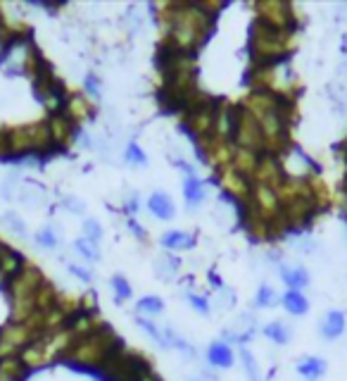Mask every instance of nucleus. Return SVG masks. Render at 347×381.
I'll return each instance as SVG.
<instances>
[{
    "label": "nucleus",
    "mask_w": 347,
    "mask_h": 381,
    "mask_svg": "<svg viewBox=\"0 0 347 381\" xmlns=\"http://www.w3.org/2000/svg\"><path fill=\"white\" fill-rule=\"evenodd\" d=\"M240 360H243V367H245L247 379H250V381H261V372H259L257 360H254V355L245 348V345H243V350H240Z\"/></svg>",
    "instance_id": "nucleus-30"
},
{
    "label": "nucleus",
    "mask_w": 347,
    "mask_h": 381,
    "mask_svg": "<svg viewBox=\"0 0 347 381\" xmlns=\"http://www.w3.org/2000/svg\"><path fill=\"white\" fill-rule=\"evenodd\" d=\"M119 345H122V341H119L115 331L105 324V327L93 331V334L76 338L74 345L67 350V355L62 360L72 367H79V370L98 372L105 362H108V357L119 348Z\"/></svg>",
    "instance_id": "nucleus-3"
},
{
    "label": "nucleus",
    "mask_w": 347,
    "mask_h": 381,
    "mask_svg": "<svg viewBox=\"0 0 347 381\" xmlns=\"http://www.w3.org/2000/svg\"><path fill=\"white\" fill-rule=\"evenodd\" d=\"M46 122H48V129H51L55 151H60V153L69 151V146H72L76 138V129H79V126H76L62 110L51 112V115L46 117Z\"/></svg>",
    "instance_id": "nucleus-13"
},
{
    "label": "nucleus",
    "mask_w": 347,
    "mask_h": 381,
    "mask_svg": "<svg viewBox=\"0 0 347 381\" xmlns=\"http://www.w3.org/2000/svg\"><path fill=\"white\" fill-rule=\"evenodd\" d=\"M138 313L143 315H160L162 310H165V303H162V298H157V295H145V298L138 300Z\"/></svg>",
    "instance_id": "nucleus-31"
},
{
    "label": "nucleus",
    "mask_w": 347,
    "mask_h": 381,
    "mask_svg": "<svg viewBox=\"0 0 347 381\" xmlns=\"http://www.w3.org/2000/svg\"><path fill=\"white\" fill-rule=\"evenodd\" d=\"M247 205H250L254 213H257L261 220H266V222H274V220H279V217H281V198H279V190H276V188L254 183L252 195H250V200H247Z\"/></svg>",
    "instance_id": "nucleus-12"
},
{
    "label": "nucleus",
    "mask_w": 347,
    "mask_h": 381,
    "mask_svg": "<svg viewBox=\"0 0 347 381\" xmlns=\"http://www.w3.org/2000/svg\"><path fill=\"white\" fill-rule=\"evenodd\" d=\"M345 51H347V36H345Z\"/></svg>",
    "instance_id": "nucleus-47"
},
{
    "label": "nucleus",
    "mask_w": 347,
    "mask_h": 381,
    "mask_svg": "<svg viewBox=\"0 0 347 381\" xmlns=\"http://www.w3.org/2000/svg\"><path fill=\"white\" fill-rule=\"evenodd\" d=\"M233 143L236 148H247L259 155H264V133L252 112H247L243 105H236V117H233Z\"/></svg>",
    "instance_id": "nucleus-8"
},
{
    "label": "nucleus",
    "mask_w": 347,
    "mask_h": 381,
    "mask_svg": "<svg viewBox=\"0 0 347 381\" xmlns=\"http://www.w3.org/2000/svg\"><path fill=\"white\" fill-rule=\"evenodd\" d=\"M276 303H279V295H276V291L271 286H259L257 295H254V305L257 308H274Z\"/></svg>",
    "instance_id": "nucleus-32"
},
{
    "label": "nucleus",
    "mask_w": 347,
    "mask_h": 381,
    "mask_svg": "<svg viewBox=\"0 0 347 381\" xmlns=\"http://www.w3.org/2000/svg\"><path fill=\"white\" fill-rule=\"evenodd\" d=\"M129 227H131V231L133 234H136L140 241H145V231H143V227H140V224L136 222V220H129Z\"/></svg>",
    "instance_id": "nucleus-44"
},
{
    "label": "nucleus",
    "mask_w": 347,
    "mask_h": 381,
    "mask_svg": "<svg viewBox=\"0 0 347 381\" xmlns=\"http://www.w3.org/2000/svg\"><path fill=\"white\" fill-rule=\"evenodd\" d=\"M345 329H347V317L343 310H328L323 315L321 324H318V334H321L323 341H338L345 334Z\"/></svg>",
    "instance_id": "nucleus-16"
},
{
    "label": "nucleus",
    "mask_w": 347,
    "mask_h": 381,
    "mask_svg": "<svg viewBox=\"0 0 347 381\" xmlns=\"http://www.w3.org/2000/svg\"><path fill=\"white\" fill-rule=\"evenodd\" d=\"M281 303H283V308H286V313H290L293 317H302L309 313V300L304 298L302 291H286Z\"/></svg>",
    "instance_id": "nucleus-24"
},
{
    "label": "nucleus",
    "mask_w": 347,
    "mask_h": 381,
    "mask_svg": "<svg viewBox=\"0 0 347 381\" xmlns=\"http://www.w3.org/2000/svg\"><path fill=\"white\" fill-rule=\"evenodd\" d=\"M200 5H202L204 12H209L212 17H217L219 12L224 10V3H222V0H200Z\"/></svg>",
    "instance_id": "nucleus-41"
},
{
    "label": "nucleus",
    "mask_w": 347,
    "mask_h": 381,
    "mask_svg": "<svg viewBox=\"0 0 347 381\" xmlns=\"http://www.w3.org/2000/svg\"><path fill=\"white\" fill-rule=\"evenodd\" d=\"M281 279L283 284L288 286V291H300V288H307L309 286V272L304 270V267H290V265H283L281 267Z\"/></svg>",
    "instance_id": "nucleus-20"
},
{
    "label": "nucleus",
    "mask_w": 347,
    "mask_h": 381,
    "mask_svg": "<svg viewBox=\"0 0 347 381\" xmlns=\"http://www.w3.org/2000/svg\"><path fill=\"white\" fill-rule=\"evenodd\" d=\"M147 210H150L157 220H172L174 217V203L169 200V195L160 193V190L147 198Z\"/></svg>",
    "instance_id": "nucleus-23"
},
{
    "label": "nucleus",
    "mask_w": 347,
    "mask_h": 381,
    "mask_svg": "<svg viewBox=\"0 0 347 381\" xmlns=\"http://www.w3.org/2000/svg\"><path fill=\"white\" fill-rule=\"evenodd\" d=\"M65 205H67V208H72V210H74V208H76V210H83L81 203H79V200H72V198H69V200L65 203Z\"/></svg>",
    "instance_id": "nucleus-46"
},
{
    "label": "nucleus",
    "mask_w": 347,
    "mask_h": 381,
    "mask_svg": "<svg viewBox=\"0 0 347 381\" xmlns=\"http://www.w3.org/2000/svg\"><path fill=\"white\" fill-rule=\"evenodd\" d=\"M279 160L283 165V172H286V179H311L314 174H318L314 160L307 153H302L295 143L286 148L279 155Z\"/></svg>",
    "instance_id": "nucleus-11"
},
{
    "label": "nucleus",
    "mask_w": 347,
    "mask_h": 381,
    "mask_svg": "<svg viewBox=\"0 0 347 381\" xmlns=\"http://www.w3.org/2000/svg\"><path fill=\"white\" fill-rule=\"evenodd\" d=\"M83 231H86L88 241H93V243H98L103 238V227L95 220H86V222H83Z\"/></svg>",
    "instance_id": "nucleus-37"
},
{
    "label": "nucleus",
    "mask_w": 347,
    "mask_h": 381,
    "mask_svg": "<svg viewBox=\"0 0 347 381\" xmlns=\"http://www.w3.org/2000/svg\"><path fill=\"white\" fill-rule=\"evenodd\" d=\"M36 243L46 245V248H55V245H58V236H55V229L46 227L43 231H38V234H36Z\"/></svg>",
    "instance_id": "nucleus-38"
},
{
    "label": "nucleus",
    "mask_w": 347,
    "mask_h": 381,
    "mask_svg": "<svg viewBox=\"0 0 347 381\" xmlns=\"http://www.w3.org/2000/svg\"><path fill=\"white\" fill-rule=\"evenodd\" d=\"M58 293H60L58 288H55L51 281H46L36 293V310L38 313H51V310L55 308V303H58Z\"/></svg>",
    "instance_id": "nucleus-27"
},
{
    "label": "nucleus",
    "mask_w": 347,
    "mask_h": 381,
    "mask_svg": "<svg viewBox=\"0 0 347 381\" xmlns=\"http://www.w3.org/2000/svg\"><path fill=\"white\" fill-rule=\"evenodd\" d=\"M297 46V31H276L254 19L250 26V62L252 65H276L286 62Z\"/></svg>",
    "instance_id": "nucleus-2"
},
{
    "label": "nucleus",
    "mask_w": 347,
    "mask_h": 381,
    "mask_svg": "<svg viewBox=\"0 0 347 381\" xmlns=\"http://www.w3.org/2000/svg\"><path fill=\"white\" fill-rule=\"evenodd\" d=\"M326 370H328V362L316 355H304L300 362H297V374H300L304 381H318L326 374Z\"/></svg>",
    "instance_id": "nucleus-18"
},
{
    "label": "nucleus",
    "mask_w": 347,
    "mask_h": 381,
    "mask_svg": "<svg viewBox=\"0 0 347 381\" xmlns=\"http://www.w3.org/2000/svg\"><path fill=\"white\" fill-rule=\"evenodd\" d=\"M46 274L38 265H33L31 260H24L22 270L5 284V293H8L10 303L15 300H36L38 288L46 284Z\"/></svg>",
    "instance_id": "nucleus-7"
},
{
    "label": "nucleus",
    "mask_w": 347,
    "mask_h": 381,
    "mask_svg": "<svg viewBox=\"0 0 347 381\" xmlns=\"http://www.w3.org/2000/svg\"><path fill=\"white\" fill-rule=\"evenodd\" d=\"M219 103L217 98H209L197 108L183 112L181 115V129L190 133V138L195 141H204L217 133V115H219Z\"/></svg>",
    "instance_id": "nucleus-5"
},
{
    "label": "nucleus",
    "mask_w": 347,
    "mask_h": 381,
    "mask_svg": "<svg viewBox=\"0 0 347 381\" xmlns=\"http://www.w3.org/2000/svg\"><path fill=\"white\" fill-rule=\"evenodd\" d=\"M217 181H219V186H222L224 193L229 195V198L236 200L238 205H243V203L250 200L254 183H252L250 176L240 174L233 165L219 169V172H217Z\"/></svg>",
    "instance_id": "nucleus-10"
},
{
    "label": "nucleus",
    "mask_w": 347,
    "mask_h": 381,
    "mask_svg": "<svg viewBox=\"0 0 347 381\" xmlns=\"http://www.w3.org/2000/svg\"><path fill=\"white\" fill-rule=\"evenodd\" d=\"M254 19L276 31H295L297 29V8L286 0H257L254 3Z\"/></svg>",
    "instance_id": "nucleus-6"
},
{
    "label": "nucleus",
    "mask_w": 347,
    "mask_h": 381,
    "mask_svg": "<svg viewBox=\"0 0 347 381\" xmlns=\"http://www.w3.org/2000/svg\"><path fill=\"white\" fill-rule=\"evenodd\" d=\"M183 193H186V203L188 205H197L204 198V183L197 179V176H186L183 181Z\"/></svg>",
    "instance_id": "nucleus-29"
},
{
    "label": "nucleus",
    "mask_w": 347,
    "mask_h": 381,
    "mask_svg": "<svg viewBox=\"0 0 347 381\" xmlns=\"http://www.w3.org/2000/svg\"><path fill=\"white\" fill-rule=\"evenodd\" d=\"M62 112H65V115L72 119L76 126H79V124L88 122V119L93 117L95 105L86 93H67L65 103H62Z\"/></svg>",
    "instance_id": "nucleus-15"
},
{
    "label": "nucleus",
    "mask_w": 347,
    "mask_h": 381,
    "mask_svg": "<svg viewBox=\"0 0 347 381\" xmlns=\"http://www.w3.org/2000/svg\"><path fill=\"white\" fill-rule=\"evenodd\" d=\"M86 91H88V93H93V98L100 96V83H98V79L93 74L86 76Z\"/></svg>",
    "instance_id": "nucleus-43"
},
{
    "label": "nucleus",
    "mask_w": 347,
    "mask_h": 381,
    "mask_svg": "<svg viewBox=\"0 0 347 381\" xmlns=\"http://www.w3.org/2000/svg\"><path fill=\"white\" fill-rule=\"evenodd\" d=\"M195 148H197V158H200L204 165H209L214 172L229 167L233 162V155H236V143L229 138L217 136V133L204 141H197Z\"/></svg>",
    "instance_id": "nucleus-9"
},
{
    "label": "nucleus",
    "mask_w": 347,
    "mask_h": 381,
    "mask_svg": "<svg viewBox=\"0 0 347 381\" xmlns=\"http://www.w3.org/2000/svg\"><path fill=\"white\" fill-rule=\"evenodd\" d=\"M233 360H236V355H233V348L229 343L217 341L207 348V362L212 367H217V370H229L233 365Z\"/></svg>",
    "instance_id": "nucleus-19"
},
{
    "label": "nucleus",
    "mask_w": 347,
    "mask_h": 381,
    "mask_svg": "<svg viewBox=\"0 0 347 381\" xmlns=\"http://www.w3.org/2000/svg\"><path fill=\"white\" fill-rule=\"evenodd\" d=\"M309 186H311V195H314V203H316L318 213H321V210H326V208L331 205V188H328V183L323 181L321 174H314L309 179Z\"/></svg>",
    "instance_id": "nucleus-25"
},
{
    "label": "nucleus",
    "mask_w": 347,
    "mask_h": 381,
    "mask_svg": "<svg viewBox=\"0 0 347 381\" xmlns=\"http://www.w3.org/2000/svg\"><path fill=\"white\" fill-rule=\"evenodd\" d=\"M160 24V46L176 53L195 55L214 31V17L200 3H160L155 8Z\"/></svg>",
    "instance_id": "nucleus-1"
},
{
    "label": "nucleus",
    "mask_w": 347,
    "mask_h": 381,
    "mask_svg": "<svg viewBox=\"0 0 347 381\" xmlns=\"http://www.w3.org/2000/svg\"><path fill=\"white\" fill-rule=\"evenodd\" d=\"M22 265H24V258L19 255L17 250L0 243V281H3V284H8V281L22 270Z\"/></svg>",
    "instance_id": "nucleus-17"
},
{
    "label": "nucleus",
    "mask_w": 347,
    "mask_h": 381,
    "mask_svg": "<svg viewBox=\"0 0 347 381\" xmlns=\"http://www.w3.org/2000/svg\"><path fill=\"white\" fill-rule=\"evenodd\" d=\"M283 181H286V172H283L279 155L264 153L259 158V165L252 174V183H259V186H269V188L279 190V186Z\"/></svg>",
    "instance_id": "nucleus-14"
},
{
    "label": "nucleus",
    "mask_w": 347,
    "mask_h": 381,
    "mask_svg": "<svg viewBox=\"0 0 347 381\" xmlns=\"http://www.w3.org/2000/svg\"><path fill=\"white\" fill-rule=\"evenodd\" d=\"M3 224H5V227H8L15 236L26 238V224L19 220L17 213H5V215H3Z\"/></svg>",
    "instance_id": "nucleus-34"
},
{
    "label": "nucleus",
    "mask_w": 347,
    "mask_h": 381,
    "mask_svg": "<svg viewBox=\"0 0 347 381\" xmlns=\"http://www.w3.org/2000/svg\"><path fill=\"white\" fill-rule=\"evenodd\" d=\"M195 243V238L186 234V231H169V234L162 236V245L169 250H186Z\"/></svg>",
    "instance_id": "nucleus-28"
},
{
    "label": "nucleus",
    "mask_w": 347,
    "mask_h": 381,
    "mask_svg": "<svg viewBox=\"0 0 347 381\" xmlns=\"http://www.w3.org/2000/svg\"><path fill=\"white\" fill-rule=\"evenodd\" d=\"M188 300H190V305H193L200 315H209V303H207V298H200V295H195V293H188Z\"/></svg>",
    "instance_id": "nucleus-40"
},
{
    "label": "nucleus",
    "mask_w": 347,
    "mask_h": 381,
    "mask_svg": "<svg viewBox=\"0 0 347 381\" xmlns=\"http://www.w3.org/2000/svg\"><path fill=\"white\" fill-rule=\"evenodd\" d=\"M126 160L133 162V165H145V153L140 151L138 143H129V148H126Z\"/></svg>",
    "instance_id": "nucleus-39"
},
{
    "label": "nucleus",
    "mask_w": 347,
    "mask_h": 381,
    "mask_svg": "<svg viewBox=\"0 0 347 381\" xmlns=\"http://www.w3.org/2000/svg\"><path fill=\"white\" fill-rule=\"evenodd\" d=\"M259 158H261V155L254 153V151H247V148H236V155H233L231 165L236 167L240 174H245V176H250V179H252L254 169H257V165H259Z\"/></svg>",
    "instance_id": "nucleus-21"
},
{
    "label": "nucleus",
    "mask_w": 347,
    "mask_h": 381,
    "mask_svg": "<svg viewBox=\"0 0 347 381\" xmlns=\"http://www.w3.org/2000/svg\"><path fill=\"white\" fill-rule=\"evenodd\" d=\"M29 367H26L19 357H5L0 360V377L8 381H24L29 377Z\"/></svg>",
    "instance_id": "nucleus-22"
},
{
    "label": "nucleus",
    "mask_w": 347,
    "mask_h": 381,
    "mask_svg": "<svg viewBox=\"0 0 347 381\" xmlns=\"http://www.w3.org/2000/svg\"><path fill=\"white\" fill-rule=\"evenodd\" d=\"M138 327L143 329L150 338H155V341H157V343L162 345V348H169L165 331H160V329H157V324H152L150 320H143V317H138Z\"/></svg>",
    "instance_id": "nucleus-33"
},
{
    "label": "nucleus",
    "mask_w": 347,
    "mask_h": 381,
    "mask_svg": "<svg viewBox=\"0 0 347 381\" xmlns=\"http://www.w3.org/2000/svg\"><path fill=\"white\" fill-rule=\"evenodd\" d=\"M76 250H79L86 260H98V258H100V253H98V243L88 241V238H79V241H76Z\"/></svg>",
    "instance_id": "nucleus-35"
},
{
    "label": "nucleus",
    "mask_w": 347,
    "mask_h": 381,
    "mask_svg": "<svg viewBox=\"0 0 347 381\" xmlns=\"http://www.w3.org/2000/svg\"><path fill=\"white\" fill-rule=\"evenodd\" d=\"M112 286H115V291H117V300H126V298H131V286H129V281H126L124 277H112Z\"/></svg>",
    "instance_id": "nucleus-36"
},
{
    "label": "nucleus",
    "mask_w": 347,
    "mask_h": 381,
    "mask_svg": "<svg viewBox=\"0 0 347 381\" xmlns=\"http://www.w3.org/2000/svg\"><path fill=\"white\" fill-rule=\"evenodd\" d=\"M264 336L269 338V341H274L276 345H286V343H290V338H293V329L288 327L286 322H269L264 329Z\"/></svg>",
    "instance_id": "nucleus-26"
},
{
    "label": "nucleus",
    "mask_w": 347,
    "mask_h": 381,
    "mask_svg": "<svg viewBox=\"0 0 347 381\" xmlns=\"http://www.w3.org/2000/svg\"><path fill=\"white\" fill-rule=\"evenodd\" d=\"M69 272H72L74 277H79L81 281H86V284L90 281V277H93L90 272H86V267H79V265H69Z\"/></svg>",
    "instance_id": "nucleus-42"
},
{
    "label": "nucleus",
    "mask_w": 347,
    "mask_h": 381,
    "mask_svg": "<svg viewBox=\"0 0 347 381\" xmlns=\"http://www.w3.org/2000/svg\"><path fill=\"white\" fill-rule=\"evenodd\" d=\"M5 136H8V155L10 158H26V155L46 158V155H51L55 151L53 136H51V129H48L46 119H41V122H31V124L12 126V129L5 131Z\"/></svg>",
    "instance_id": "nucleus-4"
},
{
    "label": "nucleus",
    "mask_w": 347,
    "mask_h": 381,
    "mask_svg": "<svg viewBox=\"0 0 347 381\" xmlns=\"http://www.w3.org/2000/svg\"><path fill=\"white\" fill-rule=\"evenodd\" d=\"M0 158H8V136H5V131H0Z\"/></svg>",
    "instance_id": "nucleus-45"
}]
</instances>
